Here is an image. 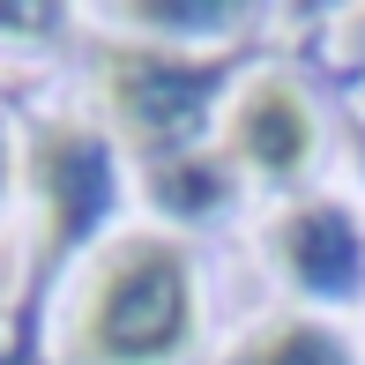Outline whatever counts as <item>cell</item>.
Here are the masks:
<instances>
[{
    "label": "cell",
    "instance_id": "52a82bcc",
    "mask_svg": "<svg viewBox=\"0 0 365 365\" xmlns=\"http://www.w3.org/2000/svg\"><path fill=\"white\" fill-rule=\"evenodd\" d=\"M142 187H149V202L164 209V217H209V209H224V194H231V172L217 157H179V164H149L142 172Z\"/></svg>",
    "mask_w": 365,
    "mask_h": 365
},
{
    "label": "cell",
    "instance_id": "6da1fadb",
    "mask_svg": "<svg viewBox=\"0 0 365 365\" xmlns=\"http://www.w3.org/2000/svg\"><path fill=\"white\" fill-rule=\"evenodd\" d=\"M75 343L97 365H164L194 343V269L179 239L127 231L105 246L75 313Z\"/></svg>",
    "mask_w": 365,
    "mask_h": 365
},
{
    "label": "cell",
    "instance_id": "5b68a950",
    "mask_svg": "<svg viewBox=\"0 0 365 365\" xmlns=\"http://www.w3.org/2000/svg\"><path fill=\"white\" fill-rule=\"evenodd\" d=\"M313 142H321L313 105L298 97V82H284V75H254L239 97H231V112H224V157L246 164V172H261V179L306 172Z\"/></svg>",
    "mask_w": 365,
    "mask_h": 365
},
{
    "label": "cell",
    "instance_id": "7a4b0ae2",
    "mask_svg": "<svg viewBox=\"0 0 365 365\" xmlns=\"http://www.w3.org/2000/svg\"><path fill=\"white\" fill-rule=\"evenodd\" d=\"M239 75L231 53H179V45H112L97 82H105V105L112 127L127 135V149L149 164H179V157H202V135L217 120V97L224 82Z\"/></svg>",
    "mask_w": 365,
    "mask_h": 365
},
{
    "label": "cell",
    "instance_id": "ba28073f",
    "mask_svg": "<svg viewBox=\"0 0 365 365\" xmlns=\"http://www.w3.org/2000/svg\"><path fill=\"white\" fill-rule=\"evenodd\" d=\"M0 187H8V135H0Z\"/></svg>",
    "mask_w": 365,
    "mask_h": 365
},
{
    "label": "cell",
    "instance_id": "8992f818",
    "mask_svg": "<svg viewBox=\"0 0 365 365\" xmlns=\"http://www.w3.org/2000/svg\"><path fill=\"white\" fill-rule=\"evenodd\" d=\"M231 365H358L351 343L328 321H306V313H284V321L254 328V336L231 351Z\"/></svg>",
    "mask_w": 365,
    "mask_h": 365
},
{
    "label": "cell",
    "instance_id": "3957f363",
    "mask_svg": "<svg viewBox=\"0 0 365 365\" xmlns=\"http://www.w3.org/2000/svg\"><path fill=\"white\" fill-rule=\"evenodd\" d=\"M30 172H38V194H45V239H53V254H75V246L112 217V202H120L112 149L97 142L82 120L45 127Z\"/></svg>",
    "mask_w": 365,
    "mask_h": 365
},
{
    "label": "cell",
    "instance_id": "277c9868",
    "mask_svg": "<svg viewBox=\"0 0 365 365\" xmlns=\"http://www.w3.org/2000/svg\"><path fill=\"white\" fill-rule=\"evenodd\" d=\"M269 261L306 298H365V224L328 194L291 202L269 224Z\"/></svg>",
    "mask_w": 365,
    "mask_h": 365
}]
</instances>
